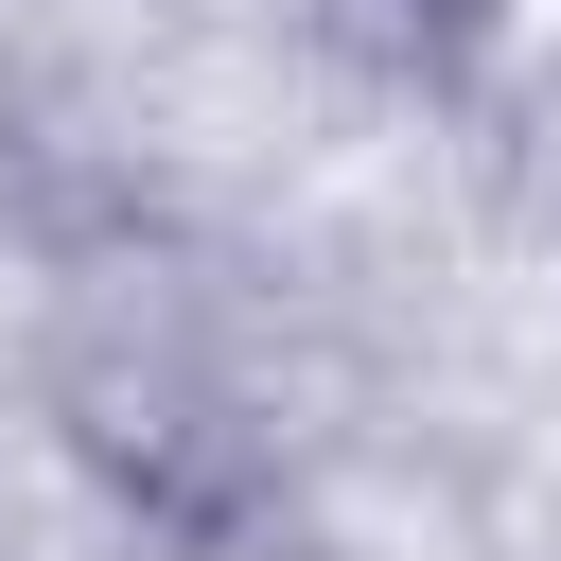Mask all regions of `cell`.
<instances>
[{
  "label": "cell",
  "mask_w": 561,
  "mask_h": 561,
  "mask_svg": "<svg viewBox=\"0 0 561 561\" xmlns=\"http://www.w3.org/2000/svg\"><path fill=\"white\" fill-rule=\"evenodd\" d=\"M280 35L351 88H456L491 53V0H280Z\"/></svg>",
  "instance_id": "1"
},
{
  "label": "cell",
  "mask_w": 561,
  "mask_h": 561,
  "mask_svg": "<svg viewBox=\"0 0 561 561\" xmlns=\"http://www.w3.org/2000/svg\"><path fill=\"white\" fill-rule=\"evenodd\" d=\"M508 193H526V228L561 245V53L508 88Z\"/></svg>",
  "instance_id": "2"
}]
</instances>
